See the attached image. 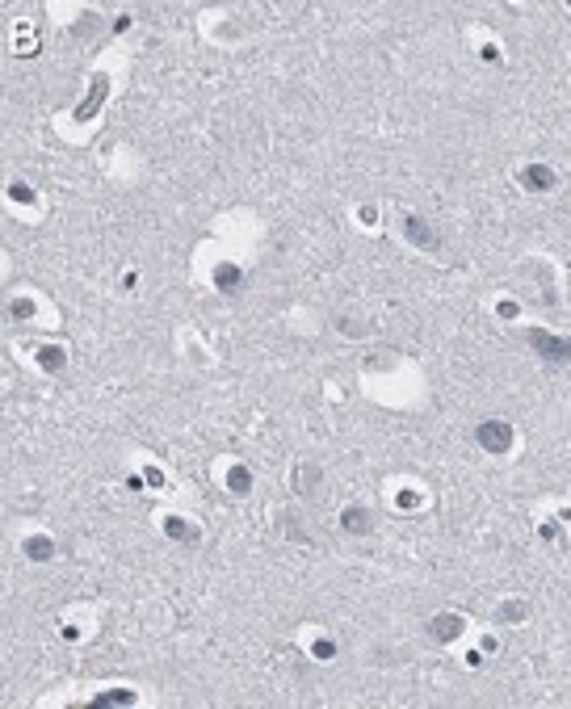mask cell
I'll use <instances>...</instances> for the list:
<instances>
[{"label":"cell","instance_id":"cell-2","mask_svg":"<svg viewBox=\"0 0 571 709\" xmlns=\"http://www.w3.org/2000/svg\"><path fill=\"white\" fill-rule=\"evenodd\" d=\"M525 340L538 348V357H546V361H571V340H563V336H550V331H538V328H529L525 331Z\"/></svg>","mask_w":571,"mask_h":709},{"label":"cell","instance_id":"cell-13","mask_svg":"<svg viewBox=\"0 0 571 709\" xmlns=\"http://www.w3.org/2000/svg\"><path fill=\"white\" fill-rule=\"evenodd\" d=\"M529 609L525 605H509V609H500V621H517V617H525Z\"/></svg>","mask_w":571,"mask_h":709},{"label":"cell","instance_id":"cell-12","mask_svg":"<svg viewBox=\"0 0 571 709\" xmlns=\"http://www.w3.org/2000/svg\"><path fill=\"white\" fill-rule=\"evenodd\" d=\"M9 311H13V319H30V315H34V302H30V298H17Z\"/></svg>","mask_w":571,"mask_h":709},{"label":"cell","instance_id":"cell-7","mask_svg":"<svg viewBox=\"0 0 571 709\" xmlns=\"http://www.w3.org/2000/svg\"><path fill=\"white\" fill-rule=\"evenodd\" d=\"M239 282H244V273H239L236 265H219V269H214V285H219L223 294H236Z\"/></svg>","mask_w":571,"mask_h":709},{"label":"cell","instance_id":"cell-5","mask_svg":"<svg viewBox=\"0 0 571 709\" xmlns=\"http://www.w3.org/2000/svg\"><path fill=\"white\" fill-rule=\"evenodd\" d=\"M340 524H344V533H370V512L366 508H357V504H349L344 512H340Z\"/></svg>","mask_w":571,"mask_h":709},{"label":"cell","instance_id":"cell-1","mask_svg":"<svg viewBox=\"0 0 571 709\" xmlns=\"http://www.w3.org/2000/svg\"><path fill=\"white\" fill-rule=\"evenodd\" d=\"M475 441H479V449H487V454H509L513 428L504 424V420H483V424L475 428Z\"/></svg>","mask_w":571,"mask_h":709},{"label":"cell","instance_id":"cell-11","mask_svg":"<svg viewBox=\"0 0 571 709\" xmlns=\"http://www.w3.org/2000/svg\"><path fill=\"white\" fill-rule=\"evenodd\" d=\"M38 366H43V370H63V348L47 344V348L38 353Z\"/></svg>","mask_w":571,"mask_h":709},{"label":"cell","instance_id":"cell-9","mask_svg":"<svg viewBox=\"0 0 571 709\" xmlns=\"http://www.w3.org/2000/svg\"><path fill=\"white\" fill-rule=\"evenodd\" d=\"M26 554H30L34 563H47L50 554H55V542H47V537H30V542H26Z\"/></svg>","mask_w":571,"mask_h":709},{"label":"cell","instance_id":"cell-6","mask_svg":"<svg viewBox=\"0 0 571 709\" xmlns=\"http://www.w3.org/2000/svg\"><path fill=\"white\" fill-rule=\"evenodd\" d=\"M458 630H462V621H458V617H450V613H445V617H433V621H428V638H437V642H450Z\"/></svg>","mask_w":571,"mask_h":709},{"label":"cell","instance_id":"cell-8","mask_svg":"<svg viewBox=\"0 0 571 709\" xmlns=\"http://www.w3.org/2000/svg\"><path fill=\"white\" fill-rule=\"evenodd\" d=\"M164 533H168V537H177V542H193V537H197V529H190V520H181V517H168V520H164Z\"/></svg>","mask_w":571,"mask_h":709},{"label":"cell","instance_id":"cell-4","mask_svg":"<svg viewBox=\"0 0 571 709\" xmlns=\"http://www.w3.org/2000/svg\"><path fill=\"white\" fill-rule=\"evenodd\" d=\"M521 185L525 189H533V193H546V189L559 185V177H555V168H546V164H529V168L521 172Z\"/></svg>","mask_w":571,"mask_h":709},{"label":"cell","instance_id":"cell-3","mask_svg":"<svg viewBox=\"0 0 571 709\" xmlns=\"http://www.w3.org/2000/svg\"><path fill=\"white\" fill-rule=\"evenodd\" d=\"M403 236H408V243H416V248H425V252H437V248H441V236L428 227L420 214H408V219H403Z\"/></svg>","mask_w":571,"mask_h":709},{"label":"cell","instance_id":"cell-14","mask_svg":"<svg viewBox=\"0 0 571 709\" xmlns=\"http://www.w3.org/2000/svg\"><path fill=\"white\" fill-rule=\"evenodd\" d=\"M101 701H118V705H122V701H131V693H126V688H114V693L101 697ZM101 701H97V705H101Z\"/></svg>","mask_w":571,"mask_h":709},{"label":"cell","instance_id":"cell-10","mask_svg":"<svg viewBox=\"0 0 571 709\" xmlns=\"http://www.w3.org/2000/svg\"><path fill=\"white\" fill-rule=\"evenodd\" d=\"M227 487H232L236 495H248V487H252V474L244 471V466H236V471L227 474Z\"/></svg>","mask_w":571,"mask_h":709}]
</instances>
